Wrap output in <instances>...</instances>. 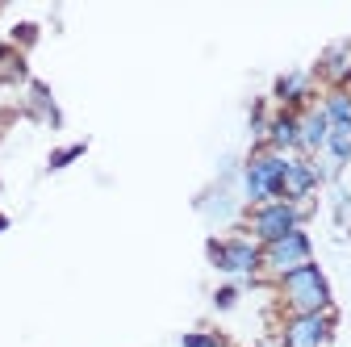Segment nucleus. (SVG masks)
<instances>
[{
	"label": "nucleus",
	"instance_id": "nucleus-1",
	"mask_svg": "<svg viewBox=\"0 0 351 347\" xmlns=\"http://www.w3.org/2000/svg\"><path fill=\"white\" fill-rule=\"evenodd\" d=\"M205 259H209V268L222 276V280H234L243 289H255L263 280V247L247 230L213 235L205 243Z\"/></svg>",
	"mask_w": 351,
	"mask_h": 347
},
{
	"label": "nucleus",
	"instance_id": "nucleus-2",
	"mask_svg": "<svg viewBox=\"0 0 351 347\" xmlns=\"http://www.w3.org/2000/svg\"><path fill=\"white\" fill-rule=\"evenodd\" d=\"M272 289H276V301H280L285 318H293V314H326V310H335V289H330V276L322 272L318 259H314V264L293 268V272L280 276V280H272Z\"/></svg>",
	"mask_w": 351,
	"mask_h": 347
},
{
	"label": "nucleus",
	"instance_id": "nucleus-3",
	"mask_svg": "<svg viewBox=\"0 0 351 347\" xmlns=\"http://www.w3.org/2000/svg\"><path fill=\"white\" fill-rule=\"evenodd\" d=\"M285 159L289 155H276L268 147H251V155L239 167V201L247 209L285 197Z\"/></svg>",
	"mask_w": 351,
	"mask_h": 347
},
{
	"label": "nucleus",
	"instance_id": "nucleus-4",
	"mask_svg": "<svg viewBox=\"0 0 351 347\" xmlns=\"http://www.w3.org/2000/svg\"><path fill=\"white\" fill-rule=\"evenodd\" d=\"M310 213L314 205H293V201H268V205H255L243 213V222L239 230H247L259 247H268L293 230H305V222H310Z\"/></svg>",
	"mask_w": 351,
	"mask_h": 347
},
{
	"label": "nucleus",
	"instance_id": "nucleus-5",
	"mask_svg": "<svg viewBox=\"0 0 351 347\" xmlns=\"http://www.w3.org/2000/svg\"><path fill=\"white\" fill-rule=\"evenodd\" d=\"M301 264H314V239H310V230H293V235H285V239L263 247V280H268V285L280 280V276H289Z\"/></svg>",
	"mask_w": 351,
	"mask_h": 347
},
{
	"label": "nucleus",
	"instance_id": "nucleus-6",
	"mask_svg": "<svg viewBox=\"0 0 351 347\" xmlns=\"http://www.w3.org/2000/svg\"><path fill=\"white\" fill-rule=\"evenodd\" d=\"M335 326H339L335 310H326V314H293V318H280L276 343L280 347H330Z\"/></svg>",
	"mask_w": 351,
	"mask_h": 347
},
{
	"label": "nucleus",
	"instance_id": "nucleus-7",
	"mask_svg": "<svg viewBox=\"0 0 351 347\" xmlns=\"http://www.w3.org/2000/svg\"><path fill=\"white\" fill-rule=\"evenodd\" d=\"M318 80H314V71L310 67H293V71H280L276 80H272V105L276 109H293V113H301V109H310L314 101H318Z\"/></svg>",
	"mask_w": 351,
	"mask_h": 347
},
{
	"label": "nucleus",
	"instance_id": "nucleus-8",
	"mask_svg": "<svg viewBox=\"0 0 351 347\" xmlns=\"http://www.w3.org/2000/svg\"><path fill=\"white\" fill-rule=\"evenodd\" d=\"M322 171L310 155H289L285 159V197L280 201H293V205H314V197L322 193Z\"/></svg>",
	"mask_w": 351,
	"mask_h": 347
},
{
	"label": "nucleus",
	"instance_id": "nucleus-9",
	"mask_svg": "<svg viewBox=\"0 0 351 347\" xmlns=\"http://www.w3.org/2000/svg\"><path fill=\"white\" fill-rule=\"evenodd\" d=\"M197 209L209 222H243V213H247V205L230 193V184H217V180L197 197Z\"/></svg>",
	"mask_w": 351,
	"mask_h": 347
},
{
	"label": "nucleus",
	"instance_id": "nucleus-10",
	"mask_svg": "<svg viewBox=\"0 0 351 347\" xmlns=\"http://www.w3.org/2000/svg\"><path fill=\"white\" fill-rule=\"evenodd\" d=\"M21 109H25L29 121H42V125H51V130L63 125V109H59V101L51 93V84H42V80H29L25 84V105Z\"/></svg>",
	"mask_w": 351,
	"mask_h": 347
},
{
	"label": "nucleus",
	"instance_id": "nucleus-11",
	"mask_svg": "<svg viewBox=\"0 0 351 347\" xmlns=\"http://www.w3.org/2000/svg\"><path fill=\"white\" fill-rule=\"evenodd\" d=\"M263 147L276 151V155H301V125H297V113L293 109H272Z\"/></svg>",
	"mask_w": 351,
	"mask_h": 347
},
{
	"label": "nucleus",
	"instance_id": "nucleus-12",
	"mask_svg": "<svg viewBox=\"0 0 351 347\" xmlns=\"http://www.w3.org/2000/svg\"><path fill=\"white\" fill-rule=\"evenodd\" d=\"M297 125H301V155H322V147H326V139H330V121H326V113L318 109V101L310 105V109H301L297 113Z\"/></svg>",
	"mask_w": 351,
	"mask_h": 347
},
{
	"label": "nucleus",
	"instance_id": "nucleus-13",
	"mask_svg": "<svg viewBox=\"0 0 351 347\" xmlns=\"http://www.w3.org/2000/svg\"><path fill=\"white\" fill-rule=\"evenodd\" d=\"M347 63H351V42L343 38V42H335V47H326V51L318 55L314 80L322 84V88H335V84L343 80V71H347Z\"/></svg>",
	"mask_w": 351,
	"mask_h": 347
},
{
	"label": "nucleus",
	"instance_id": "nucleus-14",
	"mask_svg": "<svg viewBox=\"0 0 351 347\" xmlns=\"http://www.w3.org/2000/svg\"><path fill=\"white\" fill-rule=\"evenodd\" d=\"M29 75V59L25 51H17L13 42H0V88H25Z\"/></svg>",
	"mask_w": 351,
	"mask_h": 347
},
{
	"label": "nucleus",
	"instance_id": "nucleus-15",
	"mask_svg": "<svg viewBox=\"0 0 351 347\" xmlns=\"http://www.w3.org/2000/svg\"><path fill=\"white\" fill-rule=\"evenodd\" d=\"M318 109L326 113L330 130H351V93H343V88H322V93H318Z\"/></svg>",
	"mask_w": 351,
	"mask_h": 347
},
{
	"label": "nucleus",
	"instance_id": "nucleus-16",
	"mask_svg": "<svg viewBox=\"0 0 351 347\" xmlns=\"http://www.w3.org/2000/svg\"><path fill=\"white\" fill-rule=\"evenodd\" d=\"M268 121H272V109H268V101H255V105H251V113H247L251 147H263V139H268Z\"/></svg>",
	"mask_w": 351,
	"mask_h": 347
},
{
	"label": "nucleus",
	"instance_id": "nucleus-17",
	"mask_svg": "<svg viewBox=\"0 0 351 347\" xmlns=\"http://www.w3.org/2000/svg\"><path fill=\"white\" fill-rule=\"evenodd\" d=\"M88 155V143H71V147H59V151H51V159H47V171H63V167H71L75 159H84Z\"/></svg>",
	"mask_w": 351,
	"mask_h": 347
},
{
	"label": "nucleus",
	"instance_id": "nucleus-18",
	"mask_svg": "<svg viewBox=\"0 0 351 347\" xmlns=\"http://www.w3.org/2000/svg\"><path fill=\"white\" fill-rule=\"evenodd\" d=\"M180 347H230V343H226V335L197 326V331H184V335H180Z\"/></svg>",
	"mask_w": 351,
	"mask_h": 347
},
{
	"label": "nucleus",
	"instance_id": "nucleus-19",
	"mask_svg": "<svg viewBox=\"0 0 351 347\" xmlns=\"http://www.w3.org/2000/svg\"><path fill=\"white\" fill-rule=\"evenodd\" d=\"M239 297H243V285H234V280L217 285V289H213V310H234Z\"/></svg>",
	"mask_w": 351,
	"mask_h": 347
},
{
	"label": "nucleus",
	"instance_id": "nucleus-20",
	"mask_svg": "<svg viewBox=\"0 0 351 347\" xmlns=\"http://www.w3.org/2000/svg\"><path fill=\"white\" fill-rule=\"evenodd\" d=\"M9 42H13L17 51H29L34 42H38V25H34V21H21V25H13V38H9Z\"/></svg>",
	"mask_w": 351,
	"mask_h": 347
},
{
	"label": "nucleus",
	"instance_id": "nucleus-21",
	"mask_svg": "<svg viewBox=\"0 0 351 347\" xmlns=\"http://www.w3.org/2000/svg\"><path fill=\"white\" fill-rule=\"evenodd\" d=\"M335 88H343V93H351V63H347V71H343V80L335 84Z\"/></svg>",
	"mask_w": 351,
	"mask_h": 347
},
{
	"label": "nucleus",
	"instance_id": "nucleus-22",
	"mask_svg": "<svg viewBox=\"0 0 351 347\" xmlns=\"http://www.w3.org/2000/svg\"><path fill=\"white\" fill-rule=\"evenodd\" d=\"M255 347H280V343H276V339H263V343H255Z\"/></svg>",
	"mask_w": 351,
	"mask_h": 347
},
{
	"label": "nucleus",
	"instance_id": "nucleus-23",
	"mask_svg": "<svg viewBox=\"0 0 351 347\" xmlns=\"http://www.w3.org/2000/svg\"><path fill=\"white\" fill-rule=\"evenodd\" d=\"M0 230H9V218H5V213H0Z\"/></svg>",
	"mask_w": 351,
	"mask_h": 347
}]
</instances>
